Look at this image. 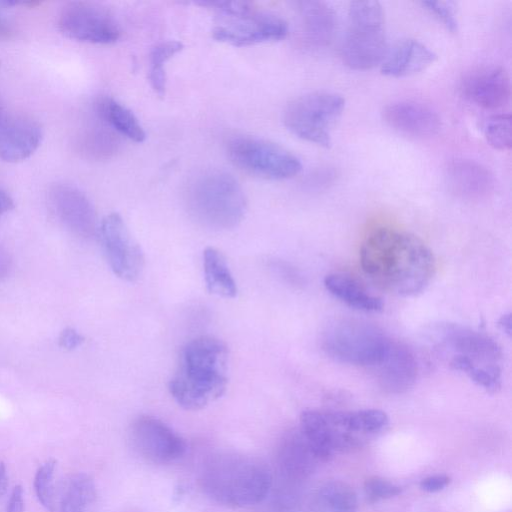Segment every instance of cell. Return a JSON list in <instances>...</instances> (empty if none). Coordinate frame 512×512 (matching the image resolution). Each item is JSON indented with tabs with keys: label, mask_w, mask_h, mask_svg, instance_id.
Listing matches in <instances>:
<instances>
[{
	"label": "cell",
	"mask_w": 512,
	"mask_h": 512,
	"mask_svg": "<svg viewBox=\"0 0 512 512\" xmlns=\"http://www.w3.org/2000/svg\"><path fill=\"white\" fill-rule=\"evenodd\" d=\"M319 462L300 430L286 433L276 451V469L280 482L301 485Z\"/></svg>",
	"instance_id": "cell-16"
},
{
	"label": "cell",
	"mask_w": 512,
	"mask_h": 512,
	"mask_svg": "<svg viewBox=\"0 0 512 512\" xmlns=\"http://www.w3.org/2000/svg\"><path fill=\"white\" fill-rule=\"evenodd\" d=\"M498 326L503 333H505L508 336L511 335V314L509 312L501 315V317L498 320Z\"/></svg>",
	"instance_id": "cell-39"
},
{
	"label": "cell",
	"mask_w": 512,
	"mask_h": 512,
	"mask_svg": "<svg viewBox=\"0 0 512 512\" xmlns=\"http://www.w3.org/2000/svg\"><path fill=\"white\" fill-rule=\"evenodd\" d=\"M451 482L447 475L437 474L428 476L421 480L420 488L428 493H435L445 489Z\"/></svg>",
	"instance_id": "cell-34"
},
{
	"label": "cell",
	"mask_w": 512,
	"mask_h": 512,
	"mask_svg": "<svg viewBox=\"0 0 512 512\" xmlns=\"http://www.w3.org/2000/svg\"><path fill=\"white\" fill-rule=\"evenodd\" d=\"M387 53L385 17L378 1H353L341 47L343 62L354 70L381 64Z\"/></svg>",
	"instance_id": "cell-7"
},
{
	"label": "cell",
	"mask_w": 512,
	"mask_h": 512,
	"mask_svg": "<svg viewBox=\"0 0 512 512\" xmlns=\"http://www.w3.org/2000/svg\"><path fill=\"white\" fill-rule=\"evenodd\" d=\"M299 485L279 482L278 486L270 490L271 496L269 512H305L303 495Z\"/></svg>",
	"instance_id": "cell-31"
},
{
	"label": "cell",
	"mask_w": 512,
	"mask_h": 512,
	"mask_svg": "<svg viewBox=\"0 0 512 512\" xmlns=\"http://www.w3.org/2000/svg\"><path fill=\"white\" fill-rule=\"evenodd\" d=\"M345 108V98L331 91H313L290 101L283 114L286 128L297 137L329 148L332 131Z\"/></svg>",
	"instance_id": "cell-9"
},
{
	"label": "cell",
	"mask_w": 512,
	"mask_h": 512,
	"mask_svg": "<svg viewBox=\"0 0 512 512\" xmlns=\"http://www.w3.org/2000/svg\"><path fill=\"white\" fill-rule=\"evenodd\" d=\"M487 143L494 149L505 151L512 145V120L509 113L490 116L483 128Z\"/></svg>",
	"instance_id": "cell-30"
},
{
	"label": "cell",
	"mask_w": 512,
	"mask_h": 512,
	"mask_svg": "<svg viewBox=\"0 0 512 512\" xmlns=\"http://www.w3.org/2000/svg\"><path fill=\"white\" fill-rule=\"evenodd\" d=\"M55 469L56 460L47 459L38 467L33 480L34 491L39 503L49 511H54L56 506Z\"/></svg>",
	"instance_id": "cell-29"
},
{
	"label": "cell",
	"mask_w": 512,
	"mask_h": 512,
	"mask_svg": "<svg viewBox=\"0 0 512 512\" xmlns=\"http://www.w3.org/2000/svg\"><path fill=\"white\" fill-rule=\"evenodd\" d=\"M5 112L4 108H3V105H2V101H1V98H0V116Z\"/></svg>",
	"instance_id": "cell-41"
},
{
	"label": "cell",
	"mask_w": 512,
	"mask_h": 512,
	"mask_svg": "<svg viewBox=\"0 0 512 512\" xmlns=\"http://www.w3.org/2000/svg\"><path fill=\"white\" fill-rule=\"evenodd\" d=\"M97 489L94 480L85 473L68 476L60 487L56 498V510L66 512H89L95 503Z\"/></svg>",
	"instance_id": "cell-24"
},
{
	"label": "cell",
	"mask_w": 512,
	"mask_h": 512,
	"mask_svg": "<svg viewBox=\"0 0 512 512\" xmlns=\"http://www.w3.org/2000/svg\"><path fill=\"white\" fill-rule=\"evenodd\" d=\"M42 138L43 129L35 119L6 111L0 116V160L15 163L29 158Z\"/></svg>",
	"instance_id": "cell-15"
},
{
	"label": "cell",
	"mask_w": 512,
	"mask_h": 512,
	"mask_svg": "<svg viewBox=\"0 0 512 512\" xmlns=\"http://www.w3.org/2000/svg\"><path fill=\"white\" fill-rule=\"evenodd\" d=\"M232 163L246 173L269 180L297 175L302 164L298 157L271 141L253 136L232 138L227 145Z\"/></svg>",
	"instance_id": "cell-10"
},
{
	"label": "cell",
	"mask_w": 512,
	"mask_h": 512,
	"mask_svg": "<svg viewBox=\"0 0 512 512\" xmlns=\"http://www.w3.org/2000/svg\"><path fill=\"white\" fill-rule=\"evenodd\" d=\"M200 484L205 494L230 507L263 502L273 485L272 474L259 459L239 453H218L204 465Z\"/></svg>",
	"instance_id": "cell-4"
},
{
	"label": "cell",
	"mask_w": 512,
	"mask_h": 512,
	"mask_svg": "<svg viewBox=\"0 0 512 512\" xmlns=\"http://www.w3.org/2000/svg\"><path fill=\"white\" fill-rule=\"evenodd\" d=\"M9 485V478L6 464L0 461V496L6 494Z\"/></svg>",
	"instance_id": "cell-38"
},
{
	"label": "cell",
	"mask_w": 512,
	"mask_h": 512,
	"mask_svg": "<svg viewBox=\"0 0 512 512\" xmlns=\"http://www.w3.org/2000/svg\"><path fill=\"white\" fill-rule=\"evenodd\" d=\"M393 342L380 328L355 319H338L328 324L321 347L334 360L374 369Z\"/></svg>",
	"instance_id": "cell-8"
},
{
	"label": "cell",
	"mask_w": 512,
	"mask_h": 512,
	"mask_svg": "<svg viewBox=\"0 0 512 512\" xmlns=\"http://www.w3.org/2000/svg\"><path fill=\"white\" fill-rule=\"evenodd\" d=\"M83 342L84 337L73 328L64 329L59 336V345L66 350L76 349Z\"/></svg>",
	"instance_id": "cell-35"
},
{
	"label": "cell",
	"mask_w": 512,
	"mask_h": 512,
	"mask_svg": "<svg viewBox=\"0 0 512 512\" xmlns=\"http://www.w3.org/2000/svg\"><path fill=\"white\" fill-rule=\"evenodd\" d=\"M186 203L190 215L212 230H228L243 219L247 200L238 181L229 173L210 170L189 185Z\"/></svg>",
	"instance_id": "cell-5"
},
{
	"label": "cell",
	"mask_w": 512,
	"mask_h": 512,
	"mask_svg": "<svg viewBox=\"0 0 512 512\" xmlns=\"http://www.w3.org/2000/svg\"><path fill=\"white\" fill-rule=\"evenodd\" d=\"M462 90L466 98L479 107L499 109L510 101V77L500 66L482 68L465 78Z\"/></svg>",
	"instance_id": "cell-19"
},
{
	"label": "cell",
	"mask_w": 512,
	"mask_h": 512,
	"mask_svg": "<svg viewBox=\"0 0 512 512\" xmlns=\"http://www.w3.org/2000/svg\"><path fill=\"white\" fill-rule=\"evenodd\" d=\"M49 201L59 221L72 233L83 238L97 234L96 211L90 199L79 188L57 183L49 191Z\"/></svg>",
	"instance_id": "cell-14"
},
{
	"label": "cell",
	"mask_w": 512,
	"mask_h": 512,
	"mask_svg": "<svg viewBox=\"0 0 512 512\" xmlns=\"http://www.w3.org/2000/svg\"><path fill=\"white\" fill-rule=\"evenodd\" d=\"M360 264L379 288L399 296H414L434 277L436 261L431 249L416 235L377 227L363 239Z\"/></svg>",
	"instance_id": "cell-1"
},
{
	"label": "cell",
	"mask_w": 512,
	"mask_h": 512,
	"mask_svg": "<svg viewBox=\"0 0 512 512\" xmlns=\"http://www.w3.org/2000/svg\"><path fill=\"white\" fill-rule=\"evenodd\" d=\"M228 348L213 336H199L180 351L168 389L176 403L186 410H200L225 392L228 377Z\"/></svg>",
	"instance_id": "cell-2"
},
{
	"label": "cell",
	"mask_w": 512,
	"mask_h": 512,
	"mask_svg": "<svg viewBox=\"0 0 512 512\" xmlns=\"http://www.w3.org/2000/svg\"><path fill=\"white\" fill-rule=\"evenodd\" d=\"M12 33L10 22L0 14V38L8 37Z\"/></svg>",
	"instance_id": "cell-40"
},
{
	"label": "cell",
	"mask_w": 512,
	"mask_h": 512,
	"mask_svg": "<svg viewBox=\"0 0 512 512\" xmlns=\"http://www.w3.org/2000/svg\"><path fill=\"white\" fill-rule=\"evenodd\" d=\"M418 370L414 352L396 340H393L383 360L373 369L379 386L393 394L409 390L416 382Z\"/></svg>",
	"instance_id": "cell-18"
},
{
	"label": "cell",
	"mask_w": 512,
	"mask_h": 512,
	"mask_svg": "<svg viewBox=\"0 0 512 512\" xmlns=\"http://www.w3.org/2000/svg\"><path fill=\"white\" fill-rule=\"evenodd\" d=\"M324 286L335 298L356 310L378 312L383 309L382 299L348 274H328L324 278Z\"/></svg>",
	"instance_id": "cell-23"
},
{
	"label": "cell",
	"mask_w": 512,
	"mask_h": 512,
	"mask_svg": "<svg viewBox=\"0 0 512 512\" xmlns=\"http://www.w3.org/2000/svg\"><path fill=\"white\" fill-rule=\"evenodd\" d=\"M434 348L450 368L477 386L495 392L502 382V351L488 334L456 323H440L430 332Z\"/></svg>",
	"instance_id": "cell-3"
},
{
	"label": "cell",
	"mask_w": 512,
	"mask_h": 512,
	"mask_svg": "<svg viewBox=\"0 0 512 512\" xmlns=\"http://www.w3.org/2000/svg\"><path fill=\"white\" fill-rule=\"evenodd\" d=\"M401 491L400 486L378 476L370 477L364 483V492L369 503L395 497Z\"/></svg>",
	"instance_id": "cell-32"
},
{
	"label": "cell",
	"mask_w": 512,
	"mask_h": 512,
	"mask_svg": "<svg viewBox=\"0 0 512 512\" xmlns=\"http://www.w3.org/2000/svg\"><path fill=\"white\" fill-rule=\"evenodd\" d=\"M436 59L435 52L419 40L402 39L387 51L380 71L389 77H407L426 70Z\"/></svg>",
	"instance_id": "cell-20"
},
{
	"label": "cell",
	"mask_w": 512,
	"mask_h": 512,
	"mask_svg": "<svg viewBox=\"0 0 512 512\" xmlns=\"http://www.w3.org/2000/svg\"><path fill=\"white\" fill-rule=\"evenodd\" d=\"M183 49V44L176 40H167L156 44L149 55L148 80L151 88L160 97L166 89L165 63Z\"/></svg>",
	"instance_id": "cell-28"
},
{
	"label": "cell",
	"mask_w": 512,
	"mask_h": 512,
	"mask_svg": "<svg viewBox=\"0 0 512 512\" xmlns=\"http://www.w3.org/2000/svg\"><path fill=\"white\" fill-rule=\"evenodd\" d=\"M14 208L13 199L0 187V216Z\"/></svg>",
	"instance_id": "cell-37"
},
{
	"label": "cell",
	"mask_w": 512,
	"mask_h": 512,
	"mask_svg": "<svg viewBox=\"0 0 512 512\" xmlns=\"http://www.w3.org/2000/svg\"><path fill=\"white\" fill-rule=\"evenodd\" d=\"M203 271L209 293L222 298H234L237 295L236 281L224 255L218 249L207 247L204 250Z\"/></svg>",
	"instance_id": "cell-25"
},
{
	"label": "cell",
	"mask_w": 512,
	"mask_h": 512,
	"mask_svg": "<svg viewBox=\"0 0 512 512\" xmlns=\"http://www.w3.org/2000/svg\"><path fill=\"white\" fill-rule=\"evenodd\" d=\"M98 117L112 130L126 138L141 143L146 133L131 110L112 98H102L96 106Z\"/></svg>",
	"instance_id": "cell-26"
},
{
	"label": "cell",
	"mask_w": 512,
	"mask_h": 512,
	"mask_svg": "<svg viewBox=\"0 0 512 512\" xmlns=\"http://www.w3.org/2000/svg\"><path fill=\"white\" fill-rule=\"evenodd\" d=\"M297 5L305 42L316 48L329 44L336 27L334 10L322 1H301Z\"/></svg>",
	"instance_id": "cell-22"
},
{
	"label": "cell",
	"mask_w": 512,
	"mask_h": 512,
	"mask_svg": "<svg viewBox=\"0 0 512 512\" xmlns=\"http://www.w3.org/2000/svg\"><path fill=\"white\" fill-rule=\"evenodd\" d=\"M198 5L213 9L220 23L213 29L219 42L241 47L284 39L287 22L278 15L262 11L246 1H201Z\"/></svg>",
	"instance_id": "cell-6"
},
{
	"label": "cell",
	"mask_w": 512,
	"mask_h": 512,
	"mask_svg": "<svg viewBox=\"0 0 512 512\" xmlns=\"http://www.w3.org/2000/svg\"><path fill=\"white\" fill-rule=\"evenodd\" d=\"M58 26L68 38L91 44H111L121 36L115 16L93 2H71L59 14Z\"/></svg>",
	"instance_id": "cell-11"
},
{
	"label": "cell",
	"mask_w": 512,
	"mask_h": 512,
	"mask_svg": "<svg viewBox=\"0 0 512 512\" xmlns=\"http://www.w3.org/2000/svg\"><path fill=\"white\" fill-rule=\"evenodd\" d=\"M56 512H66V511H60V510H56Z\"/></svg>",
	"instance_id": "cell-42"
},
{
	"label": "cell",
	"mask_w": 512,
	"mask_h": 512,
	"mask_svg": "<svg viewBox=\"0 0 512 512\" xmlns=\"http://www.w3.org/2000/svg\"><path fill=\"white\" fill-rule=\"evenodd\" d=\"M130 435L138 453L153 463H171L186 452L184 439L153 416L142 415L136 418L131 425Z\"/></svg>",
	"instance_id": "cell-13"
},
{
	"label": "cell",
	"mask_w": 512,
	"mask_h": 512,
	"mask_svg": "<svg viewBox=\"0 0 512 512\" xmlns=\"http://www.w3.org/2000/svg\"><path fill=\"white\" fill-rule=\"evenodd\" d=\"M24 491L21 485L13 487L9 496L5 512H24Z\"/></svg>",
	"instance_id": "cell-36"
},
{
	"label": "cell",
	"mask_w": 512,
	"mask_h": 512,
	"mask_svg": "<svg viewBox=\"0 0 512 512\" xmlns=\"http://www.w3.org/2000/svg\"><path fill=\"white\" fill-rule=\"evenodd\" d=\"M97 235L113 273L125 281L137 280L144 267V256L121 215H106L98 225Z\"/></svg>",
	"instance_id": "cell-12"
},
{
	"label": "cell",
	"mask_w": 512,
	"mask_h": 512,
	"mask_svg": "<svg viewBox=\"0 0 512 512\" xmlns=\"http://www.w3.org/2000/svg\"><path fill=\"white\" fill-rule=\"evenodd\" d=\"M431 14H433L449 31L455 32L458 29V21L454 7L446 1H424L421 3Z\"/></svg>",
	"instance_id": "cell-33"
},
{
	"label": "cell",
	"mask_w": 512,
	"mask_h": 512,
	"mask_svg": "<svg viewBox=\"0 0 512 512\" xmlns=\"http://www.w3.org/2000/svg\"><path fill=\"white\" fill-rule=\"evenodd\" d=\"M357 495L347 483L339 480L322 484L312 496V512H356Z\"/></svg>",
	"instance_id": "cell-27"
},
{
	"label": "cell",
	"mask_w": 512,
	"mask_h": 512,
	"mask_svg": "<svg viewBox=\"0 0 512 512\" xmlns=\"http://www.w3.org/2000/svg\"><path fill=\"white\" fill-rule=\"evenodd\" d=\"M448 187L458 196L467 199H481L494 188L491 171L481 163L470 159H457L447 168Z\"/></svg>",
	"instance_id": "cell-21"
},
{
	"label": "cell",
	"mask_w": 512,
	"mask_h": 512,
	"mask_svg": "<svg viewBox=\"0 0 512 512\" xmlns=\"http://www.w3.org/2000/svg\"><path fill=\"white\" fill-rule=\"evenodd\" d=\"M382 116L394 130L416 138L431 137L441 127L440 117L434 109L411 100L389 103L383 108Z\"/></svg>",
	"instance_id": "cell-17"
}]
</instances>
